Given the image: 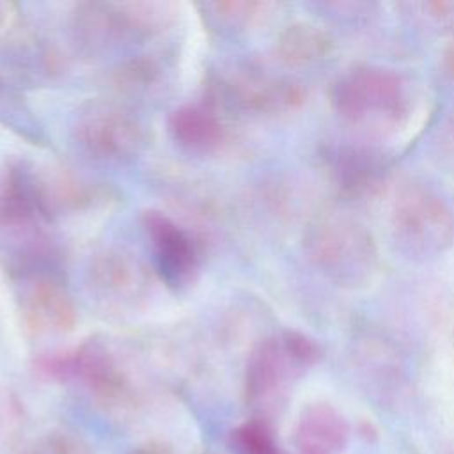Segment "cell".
Returning <instances> with one entry per match:
<instances>
[{
  "mask_svg": "<svg viewBox=\"0 0 454 454\" xmlns=\"http://www.w3.org/2000/svg\"><path fill=\"white\" fill-rule=\"evenodd\" d=\"M303 241L312 264L337 286L364 287L378 270V248L371 231L344 211L317 215Z\"/></svg>",
  "mask_w": 454,
  "mask_h": 454,
  "instance_id": "cell-1",
  "label": "cell"
},
{
  "mask_svg": "<svg viewBox=\"0 0 454 454\" xmlns=\"http://www.w3.org/2000/svg\"><path fill=\"white\" fill-rule=\"evenodd\" d=\"M330 101L342 121L371 131L394 129L410 114L406 83L397 73L378 66H356L337 76Z\"/></svg>",
  "mask_w": 454,
  "mask_h": 454,
  "instance_id": "cell-2",
  "label": "cell"
},
{
  "mask_svg": "<svg viewBox=\"0 0 454 454\" xmlns=\"http://www.w3.org/2000/svg\"><path fill=\"white\" fill-rule=\"evenodd\" d=\"M390 231L406 254L438 255L454 241V213L433 188L408 183L392 200Z\"/></svg>",
  "mask_w": 454,
  "mask_h": 454,
  "instance_id": "cell-3",
  "label": "cell"
},
{
  "mask_svg": "<svg viewBox=\"0 0 454 454\" xmlns=\"http://www.w3.org/2000/svg\"><path fill=\"white\" fill-rule=\"evenodd\" d=\"M39 369L55 380L78 378L98 401L108 406H121L131 397L128 376L96 342H87L71 353L46 356L39 362Z\"/></svg>",
  "mask_w": 454,
  "mask_h": 454,
  "instance_id": "cell-4",
  "label": "cell"
},
{
  "mask_svg": "<svg viewBox=\"0 0 454 454\" xmlns=\"http://www.w3.org/2000/svg\"><path fill=\"white\" fill-rule=\"evenodd\" d=\"M78 142L94 156L122 160L145 144L144 126L128 112L108 103L90 105L76 122Z\"/></svg>",
  "mask_w": 454,
  "mask_h": 454,
  "instance_id": "cell-5",
  "label": "cell"
},
{
  "mask_svg": "<svg viewBox=\"0 0 454 454\" xmlns=\"http://www.w3.org/2000/svg\"><path fill=\"white\" fill-rule=\"evenodd\" d=\"M326 161L337 192L349 200L376 197L390 174L388 156L365 145H333Z\"/></svg>",
  "mask_w": 454,
  "mask_h": 454,
  "instance_id": "cell-6",
  "label": "cell"
},
{
  "mask_svg": "<svg viewBox=\"0 0 454 454\" xmlns=\"http://www.w3.org/2000/svg\"><path fill=\"white\" fill-rule=\"evenodd\" d=\"M303 369L287 351L282 337L257 346L245 374V397L252 406H266L282 392L287 380Z\"/></svg>",
  "mask_w": 454,
  "mask_h": 454,
  "instance_id": "cell-7",
  "label": "cell"
},
{
  "mask_svg": "<svg viewBox=\"0 0 454 454\" xmlns=\"http://www.w3.org/2000/svg\"><path fill=\"white\" fill-rule=\"evenodd\" d=\"M21 312L41 333H66L76 325L78 312L66 289L48 277H34L21 289Z\"/></svg>",
  "mask_w": 454,
  "mask_h": 454,
  "instance_id": "cell-8",
  "label": "cell"
},
{
  "mask_svg": "<svg viewBox=\"0 0 454 454\" xmlns=\"http://www.w3.org/2000/svg\"><path fill=\"white\" fill-rule=\"evenodd\" d=\"M144 223L154 247L158 268L163 278L172 286L186 284L197 270L192 239L168 216L158 211H147Z\"/></svg>",
  "mask_w": 454,
  "mask_h": 454,
  "instance_id": "cell-9",
  "label": "cell"
},
{
  "mask_svg": "<svg viewBox=\"0 0 454 454\" xmlns=\"http://www.w3.org/2000/svg\"><path fill=\"white\" fill-rule=\"evenodd\" d=\"M349 438L344 415L328 403H312L300 413L293 442L300 454H337Z\"/></svg>",
  "mask_w": 454,
  "mask_h": 454,
  "instance_id": "cell-10",
  "label": "cell"
},
{
  "mask_svg": "<svg viewBox=\"0 0 454 454\" xmlns=\"http://www.w3.org/2000/svg\"><path fill=\"white\" fill-rule=\"evenodd\" d=\"M232 101L259 114H289L305 103L307 90L301 83L287 78L248 74L231 85Z\"/></svg>",
  "mask_w": 454,
  "mask_h": 454,
  "instance_id": "cell-11",
  "label": "cell"
},
{
  "mask_svg": "<svg viewBox=\"0 0 454 454\" xmlns=\"http://www.w3.org/2000/svg\"><path fill=\"white\" fill-rule=\"evenodd\" d=\"M335 50V41L328 30L310 21L287 25L278 39L275 51L287 66H310L328 59Z\"/></svg>",
  "mask_w": 454,
  "mask_h": 454,
  "instance_id": "cell-12",
  "label": "cell"
},
{
  "mask_svg": "<svg viewBox=\"0 0 454 454\" xmlns=\"http://www.w3.org/2000/svg\"><path fill=\"white\" fill-rule=\"evenodd\" d=\"M90 286L103 298H133L144 286V275L129 255L106 250L92 261Z\"/></svg>",
  "mask_w": 454,
  "mask_h": 454,
  "instance_id": "cell-13",
  "label": "cell"
},
{
  "mask_svg": "<svg viewBox=\"0 0 454 454\" xmlns=\"http://www.w3.org/2000/svg\"><path fill=\"white\" fill-rule=\"evenodd\" d=\"M168 128L181 145L195 151L215 149L223 138V129L216 115L197 105L177 108L168 119Z\"/></svg>",
  "mask_w": 454,
  "mask_h": 454,
  "instance_id": "cell-14",
  "label": "cell"
},
{
  "mask_svg": "<svg viewBox=\"0 0 454 454\" xmlns=\"http://www.w3.org/2000/svg\"><path fill=\"white\" fill-rule=\"evenodd\" d=\"M238 454H282L271 426L264 419H250L231 433Z\"/></svg>",
  "mask_w": 454,
  "mask_h": 454,
  "instance_id": "cell-15",
  "label": "cell"
},
{
  "mask_svg": "<svg viewBox=\"0 0 454 454\" xmlns=\"http://www.w3.org/2000/svg\"><path fill=\"white\" fill-rule=\"evenodd\" d=\"M21 454H92V450L82 436L64 429H51L30 440Z\"/></svg>",
  "mask_w": 454,
  "mask_h": 454,
  "instance_id": "cell-16",
  "label": "cell"
},
{
  "mask_svg": "<svg viewBox=\"0 0 454 454\" xmlns=\"http://www.w3.org/2000/svg\"><path fill=\"white\" fill-rule=\"evenodd\" d=\"M158 67L151 62V60H131L128 62L124 67L119 69L117 73V82L122 87H145L147 83H151L156 76Z\"/></svg>",
  "mask_w": 454,
  "mask_h": 454,
  "instance_id": "cell-17",
  "label": "cell"
},
{
  "mask_svg": "<svg viewBox=\"0 0 454 454\" xmlns=\"http://www.w3.org/2000/svg\"><path fill=\"white\" fill-rule=\"evenodd\" d=\"M128 454H177V452L163 442H145L142 445L133 447Z\"/></svg>",
  "mask_w": 454,
  "mask_h": 454,
  "instance_id": "cell-18",
  "label": "cell"
},
{
  "mask_svg": "<svg viewBox=\"0 0 454 454\" xmlns=\"http://www.w3.org/2000/svg\"><path fill=\"white\" fill-rule=\"evenodd\" d=\"M443 64H445V69L447 73L454 78V41L449 44V48L445 50V55H443Z\"/></svg>",
  "mask_w": 454,
  "mask_h": 454,
  "instance_id": "cell-19",
  "label": "cell"
},
{
  "mask_svg": "<svg viewBox=\"0 0 454 454\" xmlns=\"http://www.w3.org/2000/svg\"><path fill=\"white\" fill-rule=\"evenodd\" d=\"M4 20H5V7L4 4H0V25L4 23Z\"/></svg>",
  "mask_w": 454,
  "mask_h": 454,
  "instance_id": "cell-20",
  "label": "cell"
}]
</instances>
